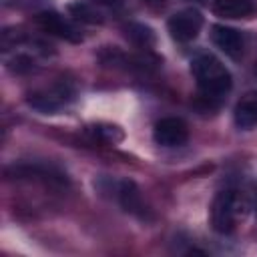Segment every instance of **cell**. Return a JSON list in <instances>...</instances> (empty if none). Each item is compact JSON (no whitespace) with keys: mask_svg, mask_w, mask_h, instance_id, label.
Instances as JSON below:
<instances>
[{"mask_svg":"<svg viewBox=\"0 0 257 257\" xmlns=\"http://www.w3.org/2000/svg\"><path fill=\"white\" fill-rule=\"evenodd\" d=\"M191 72H193V76L197 80L199 90L209 100L225 96L229 92V88H231L229 70L213 54H197L191 60Z\"/></svg>","mask_w":257,"mask_h":257,"instance_id":"cell-1","label":"cell"},{"mask_svg":"<svg viewBox=\"0 0 257 257\" xmlns=\"http://www.w3.org/2000/svg\"><path fill=\"white\" fill-rule=\"evenodd\" d=\"M237 213H239V201L237 195L233 191H223L213 199L211 205V225L217 233L227 235L235 229V221H237Z\"/></svg>","mask_w":257,"mask_h":257,"instance_id":"cell-2","label":"cell"},{"mask_svg":"<svg viewBox=\"0 0 257 257\" xmlns=\"http://www.w3.org/2000/svg\"><path fill=\"white\" fill-rule=\"evenodd\" d=\"M203 26V16L199 10L195 8H185V10H179L175 12L169 22H167V28L171 32V36L177 40V42H189L193 38H197L199 30Z\"/></svg>","mask_w":257,"mask_h":257,"instance_id":"cell-3","label":"cell"},{"mask_svg":"<svg viewBox=\"0 0 257 257\" xmlns=\"http://www.w3.org/2000/svg\"><path fill=\"white\" fill-rule=\"evenodd\" d=\"M153 139L157 145L161 147H167V149H173V147H181L187 143L189 139V128L187 124L177 118V116H167V118H161L155 128H153Z\"/></svg>","mask_w":257,"mask_h":257,"instance_id":"cell-4","label":"cell"},{"mask_svg":"<svg viewBox=\"0 0 257 257\" xmlns=\"http://www.w3.org/2000/svg\"><path fill=\"white\" fill-rule=\"evenodd\" d=\"M36 22L48 34H54V36L64 38V40H70V42H78L80 40L78 30L64 16H60L56 12H42V14L36 16Z\"/></svg>","mask_w":257,"mask_h":257,"instance_id":"cell-5","label":"cell"},{"mask_svg":"<svg viewBox=\"0 0 257 257\" xmlns=\"http://www.w3.org/2000/svg\"><path fill=\"white\" fill-rule=\"evenodd\" d=\"M211 38L213 42L229 56H237L241 50H243V36L231 28V26H225V24H215L211 28Z\"/></svg>","mask_w":257,"mask_h":257,"instance_id":"cell-6","label":"cell"},{"mask_svg":"<svg viewBox=\"0 0 257 257\" xmlns=\"http://www.w3.org/2000/svg\"><path fill=\"white\" fill-rule=\"evenodd\" d=\"M62 96H66V90L62 86H58L54 92H36V94H30L28 96V104L32 108L44 112V114H54L60 108V104L64 102Z\"/></svg>","mask_w":257,"mask_h":257,"instance_id":"cell-7","label":"cell"},{"mask_svg":"<svg viewBox=\"0 0 257 257\" xmlns=\"http://www.w3.org/2000/svg\"><path fill=\"white\" fill-rule=\"evenodd\" d=\"M213 12L221 18H247L253 14L251 0H215Z\"/></svg>","mask_w":257,"mask_h":257,"instance_id":"cell-8","label":"cell"},{"mask_svg":"<svg viewBox=\"0 0 257 257\" xmlns=\"http://www.w3.org/2000/svg\"><path fill=\"white\" fill-rule=\"evenodd\" d=\"M118 201L120 205L124 207V211L128 213H135V215H145V205H143V197H141V191L139 187L133 183V181H122L118 185Z\"/></svg>","mask_w":257,"mask_h":257,"instance_id":"cell-9","label":"cell"},{"mask_svg":"<svg viewBox=\"0 0 257 257\" xmlns=\"http://www.w3.org/2000/svg\"><path fill=\"white\" fill-rule=\"evenodd\" d=\"M235 124L245 131H249L257 124V94L243 98L235 106Z\"/></svg>","mask_w":257,"mask_h":257,"instance_id":"cell-10","label":"cell"},{"mask_svg":"<svg viewBox=\"0 0 257 257\" xmlns=\"http://www.w3.org/2000/svg\"><path fill=\"white\" fill-rule=\"evenodd\" d=\"M126 34H128V38H131L135 44H139V46H149V44L155 42L153 30H151L149 26H145V24H128V26H126Z\"/></svg>","mask_w":257,"mask_h":257,"instance_id":"cell-11","label":"cell"},{"mask_svg":"<svg viewBox=\"0 0 257 257\" xmlns=\"http://www.w3.org/2000/svg\"><path fill=\"white\" fill-rule=\"evenodd\" d=\"M70 12H72L76 18L86 20V22H98V20H100L98 12L92 10V8H90L88 4H84V2H74V4H70Z\"/></svg>","mask_w":257,"mask_h":257,"instance_id":"cell-12","label":"cell"},{"mask_svg":"<svg viewBox=\"0 0 257 257\" xmlns=\"http://www.w3.org/2000/svg\"><path fill=\"white\" fill-rule=\"evenodd\" d=\"M94 135H98L106 143H116V141L122 139V133L118 131V126H110V124H106V126H94Z\"/></svg>","mask_w":257,"mask_h":257,"instance_id":"cell-13","label":"cell"},{"mask_svg":"<svg viewBox=\"0 0 257 257\" xmlns=\"http://www.w3.org/2000/svg\"><path fill=\"white\" fill-rule=\"evenodd\" d=\"M96 2H100V4H108V6H116V4H120L122 0H96Z\"/></svg>","mask_w":257,"mask_h":257,"instance_id":"cell-14","label":"cell"},{"mask_svg":"<svg viewBox=\"0 0 257 257\" xmlns=\"http://www.w3.org/2000/svg\"><path fill=\"white\" fill-rule=\"evenodd\" d=\"M147 2H161V0H147Z\"/></svg>","mask_w":257,"mask_h":257,"instance_id":"cell-15","label":"cell"}]
</instances>
